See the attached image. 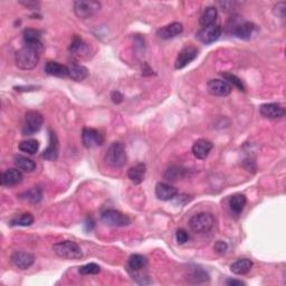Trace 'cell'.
<instances>
[{
	"instance_id": "obj_1",
	"label": "cell",
	"mask_w": 286,
	"mask_h": 286,
	"mask_svg": "<svg viewBox=\"0 0 286 286\" xmlns=\"http://www.w3.org/2000/svg\"><path fill=\"white\" fill-rule=\"evenodd\" d=\"M15 63L23 71L34 70L39 63V51L34 47L24 46L16 52Z\"/></svg>"
},
{
	"instance_id": "obj_2",
	"label": "cell",
	"mask_w": 286,
	"mask_h": 286,
	"mask_svg": "<svg viewBox=\"0 0 286 286\" xmlns=\"http://www.w3.org/2000/svg\"><path fill=\"white\" fill-rule=\"evenodd\" d=\"M126 147L121 142H113L108 147L104 161L112 168H122L127 163Z\"/></svg>"
},
{
	"instance_id": "obj_3",
	"label": "cell",
	"mask_w": 286,
	"mask_h": 286,
	"mask_svg": "<svg viewBox=\"0 0 286 286\" xmlns=\"http://www.w3.org/2000/svg\"><path fill=\"white\" fill-rule=\"evenodd\" d=\"M54 253L58 257L67 260H76L83 257V252L78 244L71 240H64L54 244Z\"/></svg>"
},
{
	"instance_id": "obj_4",
	"label": "cell",
	"mask_w": 286,
	"mask_h": 286,
	"mask_svg": "<svg viewBox=\"0 0 286 286\" xmlns=\"http://www.w3.org/2000/svg\"><path fill=\"white\" fill-rule=\"evenodd\" d=\"M215 226V218L210 212H200L189 220V227L196 234H207Z\"/></svg>"
},
{
	"instance_id": "obj_5",
	"label": "cell",
	"mask_w": 286,
	"mask_h": 286,
	"mask_svg": "<svg viewBox=\"0 0 286 286\" xmlns=\"http://www.w3.org/2000/svg\"><path fill=\"white\" fill-rule=\"evenodd\" d=\"M101 3L95 0H78L74 1V13L80 19H87L99 13Z\"/></svg>"
},
{
	"instance_id": "obj_6",
	"label": "cell",
	"mask_w": 286,
	"mask_h": 286,
	"mask_svg": "<svg viewBox=\"0 0 286 286\" xmlns=\"http://www.w3.org/2000/svg\"><path fill=\"white\" fill-rule=\"evenodd\" d=\"M101 219H102L104 224L110 227H124L130 225L131 223V219L129 218V216L118 210H114V209H108V210L104 211Z\"/></svg>"
},
{
	"instance_id": "obj_7",
	"label": "cell",
	"mask_w": 286,
	"mask_h": 286,
	"mask_svg": "<svg viewBox=\"0 0 286 286\" xmlns=\"http://www.w3.org/2000/svg\"><path fill=\"white\" fill-rule=\"evenodd\" d=\"M43 115L37 111H28L25 114V126L23 129L24 135H33L43 127Z\"/></svg>"
},
{
	"instance_id": "obj_8",
	"label": "cell",
	"mask_w": 286,
	"mask_h": 286,
	"mask_svg": "<svg viewBox=\"0 0 286 286\" xmlns=\"http://www.w3.org/2000/svg\"><path fill=\"white\" fill-rule=\"evenodd\" d=\"M82 142L84 147L91 149L102 146L104 142V138L103 135L101 134V132L95 130V129L84 128L82 132Z\"/></svg>"
},
{
	"instance_id": "obj_9",
	"label": "cell",
	"mask_w": 286,
	"mask_h": 286,
	"mask_svg": "<svg viewBox=\"0 0 286 286\" xmlns=\"http://www.w3.org/2000/svg\"><path fill=\"white\" fill-rule=\"evenodd\" d=\"M221 35V27L219 25H210L207 27H204L203 29H200L197 34V38H198L201 43L206 44H211L213 42H216L217 39L220 37Z\"/></svg>"
},
{
	"instance_id": "obj_10",
	"label": "cell",
	"mask_w": 286,
	"mask_h": 286,
	"mask_svg": "<svg viewBox=\"0 0 286 286\" xmlns=\"http://www.w3.org/2000/svg\"><path fill=\"white\" fill-rule=\"evenodd\" d=\"M198 56V51H197L196 47L192 46H188L184 47L182 51L180 52L178 57L176 59L175 63V67L176 70H182V68L189 65L192 60H195Z\"/></svg>"
},
{
	"instance_id": "obj_11",
	"label": "cell",
	"mask_w": 286,
	"mask_h": 286,
	"mask_svg": "<svg viewBox=\"0 0 286 286\" xmlns=\"http://www.w3.org/2000/svg\"><path fill=\"white\" fill-rule=\"evenodd\" d=\"M260 113L265 119L277 120L283 118L285 115V110L279 103H266L260 105Z\"/></svg>"
},
{
	"instance_id": "obj_12",
	"label": "cell",
	"mask_w": 286,
	"mask_h": 286,
	"mask_svg": "<svg viewBox=\"0 0 286 286\" xmlns=\"http://www.w3.org/2000/svg\"><path fill=\"white\" fill-rule=\"evenodd\" d=\"M207 90L213 96H227L232 93V86L223 79H210L207 84Z\"/></svg>"
},
{
	"instance_id": "obj_13",
	"label": "cell",
	"mask_w": 286,
	"mask_h": 286,
	"mask_svg": "<svg viewBox=\"0 0 286 286\" xmlns=\"http://www.w3.org/2000/svg\"><path fill=\"white\" fill-rule=\"evenodd\" d=\"M23 179H24V175L22 170H19L18 168H16V169L10 168V169H7L6 171H3L1 173L0 181H1L2 186L13 187L22 182Z\"/></svg>"
},
{
	"instance_id": "obj_14",
	"label": "cell",
	"mask_w": 286,
	"mask_h": 286,
	"mask_svg": "<svg viewBox=\"0 0 286 286\" xmlns=\"http://www.w3.org/2000/svg\"><path fill=\"white\" fill-rule=\"evenodd\" d=\"M156 196L159 200L168 201L178 196V189L166 182H159L156 186Z\"/></svg>"
},
{
	"instance_id": "obj_15",
	"label": "cell",
	"mask_w": 286,
	"mask_h": 286,
	"mask_svg": "<svg viewBox=\"0 0 286 286\" xmlns=\"http://www.w3.org/2000/svg\"><path fill=\"white\" fill-rule=\"evenodd\" d=\"M11 261L19 269H28L35 263V257L26 252H16L11 255Z\"/></svg>"
},
{
	"instance_id": "obj_16",
	"label": "cell",
	"mask_w": 286,
	"mask_h": 286,
	"mask_svg": "<svg viewBox=\"0 0 286 286\" xmlns=\"http://www.w3.org/2000/svg\"><path fill=\"white\" fill-rule=\"evenodd\" d=\"M212 143L206 139L197 140L192 146V153L197 159L204 160L209 156V153L212 150Z\"/></svg>"
},
{
	"instance_id": "obj_17",
	"label": "cell",
	"mask_w": 286,
	"mask_h": 286,
	"mask_svg": "<svg viewBox=\"0 0 286 286\" xmlns=\"http://www.w3.org/2000/svg\"><path fill=\"white\" fill-rule=\"evenodd\" d=\"M256 33L257 26L251 22H245L243 24H240V25L236 26L235 30H234V34H235L237 37L244 40L251 39Z\"/></svg>"
},
{
	"instance_id": "obj_18",
	"label": "cell",
	"mask_w": 286,
	"mask_h": 286,
	"mask_svg": "<svg viewBox=\"0 0 286 286\" xmlns=\"http://www.w3.org/2000/svg\"><path fill=\"white\" fill-rule=\"evenodd\" d=\"M183 30V26L180 23H172L170 25H167L156 31V35L161 39H170L180 35Z\"/></svg>"
},
{
	"instance_id": "obj_19",
	"label": "cell",
	"mask_w": 286,
	"mask_h": 286,
	"mask_svg": "<svg viewBox=\"0 0 286 286\" xmlns=\"http://www.w3.org/2000/svg\"><path fill=\"white\" fill-rule=\"evenodd\" d=\"M58 156V139L55 132L50 131V144L43 153V158L48 161H55Z\"/></svg>"
},
{
	"instance_id": "obj_20",
	"label": "cell",
	"mask_w": 286,
	"mask_h": 286,
	"mask_svg": "<svg viewBox=\"0 0 286 286\" xmlns=\"http://www.w3.org/2000/svg\"><path fill=\"white\" fill-rule=\"evenodd\" d=\"M147 173V167L144 163H138L131 167L128 171V177L134 184H140L143 182L144 177Z\"/></svg>"
},
{
	"instance_id": "obj_21",
	"label": "cell",
	"mask_w": 286,
	"mask_h": 286,
	"mask_svg": "<svg viewBox=\"0 0 286 286\" xmlns=\"http://www.w3.org/2000/svg\"><path fill=\"white\" fill-rule=\"evenodd\" d=\"M45 73L56 78H68V66L57 62H47L45 65Z\"/></svg>"
},
{
	"instance_id": "obj_22",
	"label": "cell",
	"mask_w": 286,
	"mask_h": 286,
	"mask_svg": "<svg viewBox=\"0 0 286 286\" xmlns=\"http://www.w3.org/2000/svg\"><path fill=\"white\" fill-rule=\"evenodd\" d=\"M23 35L25 46L34 47L38 51L39 48H42V43H40V31L36 29H25Z\"/></svg>"
},
{
	"instance_id": "obj_23",
	"label": "cell",
	"mask_w": 286,
	"mask_h": 286,
	"mask_svg": "<svg viewBox=\"0 0 286 286\" xmlns=\"http://www.w3.org/2000/svg\"><path fill=\"white\" fill-rule=\"evenodd\" d=\"M88 76V70L83 65L78 64H72L68 66V78H72L75 82H82Z\"/></svg>"
},
{
	"instance_id": "obj_24",
	"label": "cell",
	"mask_w": 286,
	"mask_h": 286,
	"mask_svg": "<svg viewBox=\"0 0 286 286\" xmlns=\"http://www.w3.org/2000/svg\"><path fill=\"white\" fill-rule=\"evenodd\" d=\"M253 267V261L248 259H240L231 265V271L236 275H245Z\"/></svg>"
},
{
	"instance_id": "obj_25",
	"label": "cell",
	"mask_w": 286,
	"mask_h": 286,
	"mask_svg": "<svg viewBox=\"0 0 286 286\" xmlns=\"http://www.w3.org/2000/svg\"><path fill=\"white\" fill-rule=\"evenodd\" d=\"M246 197L241 193H236L234 195L231 199H229V208H231L232 212L235 215H239V213L244 210L245 206H246Z\"/></svg>"
},
{
	"instance_id": "obj_26",
	"label": "cell",
	"mask_w": 286,
	"mask_h": 286,
	"mask_svg": "<svg viewBox=\"0 0 286 286\" xmlns=\"http://www.w3.org/2000/svg\"><path fill=\"white\" fill-rule=\"evenodd\" d=\"M217 16H218V11H217L216 7H208L206 8V10L204 11L203 15L200 16L199 23L201 26L207 27L213 25L217 19Z\"/></svg>"
},
{
	"instance_id": "obj_27",
	"label": "cell",
	"mask_w": 286,
	"mask_h": 286,
	"mask_svg": "<svg viewBox=\"0 0 286 286\" xmlns=\"http://www.w3.org/2000/svg\"><path fill=\"white\" fill-rule=\"evenodd\" d=\"M148 260L140 254H133L130 256L128 261V266L130 271H142L147 266Z\"/></svg>"
},
{
	"instance_id": "obj_28",
	"label": "cell",
	"mask_w": 286,
	"mask_h": 286,
	"mask_svg": "<svg viewBox=\"0 0 286 286\" xmlns=\"http://www.w3.org/2000/svg\"><path fill=\"white\" fill-rule=\"evenodd\" d=\"M15 166L22 171L33 172L36 169V162L33 159L27 158V156H18L15 158Z\"/></svg>"
},
{
	"instance_id": "obj_29",
	"label": "cell",
	"mask_w": 286,
	"mask_h": 286,
	"mask_svg": "<svg viewBox=\"0 0 286 286\" xmlns=\"http://www.w3.org/2000/svg\"><path fill=\"white\" fill-rule=\"evenodd\" d=\"M42 198H43V192H42V189H40L39 187L31 188L28 191H25L19 196V199L28 201V203H31V204L39 203V201L42 200Z\"/></svg>"
},
{
	"instance_id": "obj_30",
	"label": "cell",
	"mask_w": 286,
	"mask_h": 286,
	"mask_svg": "<svg viewBox=\"0 0 286 286\" xmlns=\"http://www.w3.org/2000/svg\"><path fill=\"white\" fill-rule=\"evenodd\" d=\"M19 150L22 152H25L27 155H35L36 152L38 151L39 149V142L37 140L34 139H29V140H25L22 141L19 143Z\"/></svg>"
},
{
	"instance_id": "obj_31",
	"label": "cell",
	"mask_w": 286,
	"mask_h": 286,
	"mask_svg": "<svg viewBox=\"0 0 286 286\" xmlns=\"http://www.w3.org/2000/svg\"><path fill=\"white\" fill-rule=\"evenodd\" d=\"M33 223H34V217L30 212H25V213H23V215H20L19 217H16V218L10 220L11 226L27 227V226H30Z\"/></svg>"
},
{
	"instance_id": "obj_32",
	"label": "cell",
	"mask_w": 286,
	"mask_h": 286,
	"mask_svg": "<svg viewBox=\"0 0 286 286\" xmlns=\"http://www.w3.org/2000/svg\"><path fill=\"white\" fill-rule=\"evenodd\" d=\"M87 51V46L86 44L83 42L82 39L78 36H75L72 40L71 46H70V52H72L73 54H78V55H83L84 53H86Z\"/></svg>"
},
{
	"instance_id": "obj_33",
	"label": "cell",
	"mask_w": 286,
	"mask_h": 286,
	"mask_svg": "<svg viewBox=\"0 0 286 286\" xmlns=\"http://www.w3.org/2000/svg\"><path fill=\"white\" fill-rule=\"evenodd\" d=\"M184 170H186V169H182L181 167H171L168 169L166 173H164V178L172 181L178 180L179 178H182L184 176Z\"/></svg>"
},
{
	"instance_id": "obj_34",
	"label": "cell",
	"mask_w": 286,
	"mask_h": 286,
	"mask_svg": "<svg viewBox=\"0 0 286 286\" xmlns=\"http://www.w3.org/2000/svg\"><path fill=\"white\" fill-rule=\"evenodd\" d=\"M221 75H223V78L229 84V85L235 86L237 90H239V91H243V92L245 91V86L243 82H241V79L237 78L236 75L231 74V73H223Z\"/></svg>"
},
{
	"instance_id": "obj_35",
	"label": "cell",
	"mask_w": 286,
	"mask_h": 286,
	"mask_svg": "<svg viewBox=\"0 0 286 286\" xmlns=\"http://www.w3.org/2000/svg\"><path fill=\"white\" fill-rule=\"evenodd\" d=\"M78 272L79 274H82V275H96V274H99L101 272V267L95 263H88L86 265L80 266Z\"/></svg>"
},
{
	"instance_id": "obj_36",
	"label": "cell",
	"mask_w": 286,
	"mask_h": 286,
	"mask_svg": "<svg viewBox=\"0 0 286 286\" xmlns=\"http://www.w3.org/2000/svg\"><path fill=\"white\" fill-rule=\"evenodd\" d=\"M176 239H177V241H178V244H180V245L186 244L187 241L189 240V234L187 233V231L180 228L176 233Z\"/></svg>"
},
{
	"instance_id": "obj_37",
	"label": "cell",
	"mask_w": 286,
	"mask_h": 286,
	"mask_svg": "<svg viewBox=\"0 0 286 286\" xmlns=\"http://www.w3.org/2000/svg\"><path fill=\"white\" fill-rule=\"evenodd\" d=\"M285 9H286V3L285 2H279L275 7H274V14H275V16H277V17L284 19L285 18Z\"/></svg>"
},
{
	"instance_id": "obj_38",
	"label": "cell",
	"mask_w": 286,
	"mask_h": 286,
	"mask_svg": "<svg viewBox=\"0 0 286 286\" xmlns=\"http://www.w3.org/2000/svg\"><path fill=\"white\" fill-rule=\"evenodd\" d=\"M215 251L216 253H218V254H225L227 251V248H228V245L226 241H223V240H218L217 243L215 244Z\"/></svg>"
},
{
	"instance_id": "obj_39",
	"label": "cell",
	"mask_w": 286,
	"mask_h": 286,
	"mask_svg": "<svg viewBox=\"0 0 286 286\" xmlns=\"http://www.w3.org/2000/svg\"><path fill=\"white\" fill-rule=\"evenodd\" d=\"M111 99L112 101H113V103L115 104H120V103H122L123 102V95L120 93L119 91H114L113 93L111 94Z\"/></svg>"
},
{
	"instance_id": "obj_40",
	"label": "cell",
	"mask_w": 286,
	"mask_h": 286,
	"mask_svg": "<svg viewBox=\"0 0 286 286\" xmlns=\"http://www.w3.org/2000/svg\"><path fill=\"white\" fill-rule=\"evenodd\" d=\"M23 6H25L28 9H36V8H38L39 3L36 2V1H30V0H27V1H20Z\"/></svg>"
},
{
	"instance_id": "obj_41",
	"label": "cell",
	"mask_w": 286,
	"mask_h": 286,
	"mask_svg": "<svg viewBox=\"0 0 286 286\" xmlns=\"http://www.w3.org/2000/svg\"><path fill=\"white\" fill-rule=\"evenodd\" d=\"M227 285H231V286H236V285H245L244 282L238 281V280H228L226 282Z\"/></svg>"
},
{
	"instance_id": "obj_42",
	"label": "cell",
	"mask_w": 286,
	"mask_h": 286,
	"mask_svg": "<svg viewBox=\"0 0 286 286\" xmlns=\"http://www.w3.org/2000/svg\"><path fill=\"white\" fill-rule=\"evenodd\" d=\"M85 226H86V231H92V229L94 228V221L92 218H88L85 223Z\"/></svg>"
}]
</instances>
